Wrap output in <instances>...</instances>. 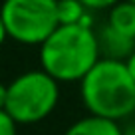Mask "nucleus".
I'll use <instances>...</instances> for the list:
<instances>
[{"mask_svg":"<svg viewBox=\"0 0 135 135\" xmlns=\"http://www.w3.org/2000/svg\"><path fill=\"white\" fill-rule=\"evenodd\" d=\"M99 58L97 34L88 24H60L40 44V68L64 84L81 81Z\"/></svg>","mask_w":135,"mask_h":135,"instance_id":"f257e3e1","label":"nucleus"},{"mask_svg":"<svg viewBox=\"0 0 135 135\" xmlns=\"http://www.w3.org/2000/svg\"><path fill=\"white\" fill-rule=\"evenodd\" d=\"M123 133H125V135H135V125H131V127H127V129H123Z\"/></svg>","mask_w":135,"mask_h":135,"instance_id":"f8f14e48","label":"nucleus"},{"mask_svg":"<svg viewBox=\"0 0 135 135\" xmlns=\"http://www.w3.org/2000/svg\"><path fill=\"white\" fill-rule=\"evenodd\" d=\"M18 125L20 123L10 113H6L4 109L0 111V135H18Z\"/></svg>","mask_w":135,"mask_h":135,"instance_id":"1a4fd4ad","label":"nucleus"},{"mask_svg":"<svg viewBox=\"0 0 135 135\" xmlns=\"http://www.w3.org/2000/svg\"><path fill=\"white\" fill-rule=\"evenodd\" d=\"M85 109L109 119H125L135 113V80L123 60L99 58L80 81Z\"/></svg>","mask_w":135,"mask_h":135,"instance_id":"f03ea898","label":"nucleus"},{"mask_svg":"<svg viewBox=\"0 0 135 135\" xmlns=\"http://www.w3.org/2000/svg\"><path fill=\"white\" fill-rule=\"evenodd\" d=\"M91 10L85 8L81 0H58V18L60 24H91Z\"/></svg>","mask_w":135,"mask_h":135,"instance_id":"6e6552de","label":"nucleus"},{"mask_svg":"<svg viewBox=\"0 0 135 135\" xmlns=\"http://www.w3.org/2000/svg\"><path fill=\"white\" fill-rule=\"evenodd\" d=\"M88 10H109L119 0H81Z\"/></svg>","mask_w":135,"mask_h":135,"instance_id":"9d476101","label":"nucleus"},{"mask_svg":"<svg viewBox=\"0 0 135 135\" xmlns=\"http://www.w3.org/2000/svg\"><path fill=\"white\" fill-rule=\"evenodd\" d=\"M107 22L119 30L121 34L135 40V2L131 0H119L115 6L109 8Z\"/></svg>","mask_w":135,"mask_h":135,"instance_id":"0eeeda50","label":"nucleus"},{"mask_svg":"<svg viewBox=\"0 0 135 135\" xmlns=\"http://www.w3.org/2000/svg\"><path fill=\"white\" fill-rule=\"evenodd\" d=\"M125 64H127V70H129V74L133 76V80H135V50H133V54H131L129 58L125 60Z\"/></svg>","mask_w":135,"mask_h":135,"instance_id":"9b49d317","label":"nucleus"},{"mask_svg":"<svg viewBox=\"0 0 135 135\" xmlns=\"http://www.w3.org/2000/svg\"><path fill=\"white\" fill-rule=\"evenodd\" d=\"M60 101V81L40 68L16 76L0 89V105L20 125L40 123Z\"/></svg>","mask_w":135,"mask_h":135,"instance_id":"7ed1b4c3","label":"nucleus"},{"mask_svg":"<svg viewBox=\"0 0 135 135\" xmlns=\"http://www.w3.org/2000/svg\"><path fill=\"white\" fill-rule=\"evenodd\" d=\"M131 2H135V0H131Z\"/></svg>","mask_w":135,"mask_h":135,"instance_id":"ddd939ff","label":"nucleus"},{"mask_svg":"<svg viewBox=\"0 0 135 135\" xmlns=\"http://www.w3.org/2000/svg\"><path fill=\"white\" fill-rule=\"evenodd\" d=\"M64 135H125V133L115 119L89 113L88 117L74 121Z\"/></svg>","mask_w":135,"mask_h":135,"instance_id":"423d86ee","label":"nucleus"},{"mask_svg":"<svg viewBox=\"0 0 135 135\" xmlns=\"http://www.w3.org/2000/svg\"><path fill=\"white\" fill-rule=\"evenodd\" d=\"M58 26V0H6L2 6L4 40L40 46Z\"/></svg>","mask_w":135,"mask_h":135,"instance_id":"20e7f679","label":"nucleus"},{"mask_svg":"<svg viewBox=\"0 0 135 135\" xmlns=\"http://www.w3.org/2000/svg\"><path fill=\"white\" fill-rule=\"evenodd\" d=\"M97 44H99V56L109 60H123L125 62L135 50V40L115 30L109 22L101 24L95 30Z\"/></svg>","mask_w":135,"mask_h":135,"instance_id":"39448f33","label":"nucleus"}]
</instances>
